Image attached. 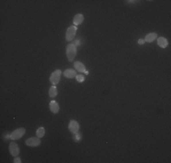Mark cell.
<instances>
[{"label": "cell", "instance_id": "cell-17", "mask_svg": "<svg viewBox=\"0 0 171 163\" xmlns=\"http://www.w3.org/2000/svg\"><path fill=\"white\" fill-rule=\"evenodd\" d=\"M76 79H77V81L78 82H83L85 81V76L82 75H77Z\"/></svg>", "mask_w": 171, "mask_h": 163}, {"label": "cell", "instance_id": "cell-20", "mask_svg": "<svg viewBox=\"0 0 171 163\" xmlns=\"http://www.w3.org/2000/svg\"><path fill=\"white\" fill-rule=\"evenodd\" d=\"M138 44H139V45L145 44V40H144V39H139V40H138Z\"/></svg>", "mask_w": 171, "mask_h": 163}, {"label": "cell", "instance_id": "cell-15", "mask_svg": "<svg viewBox=\"0 0 171 163\" xmlns=\"http://www.w3.org/2000/svg\"><path fill=\"white\" fill-rule=\"evenodd\" d=\"M45 132H46V130L44 127H40L36 130V137L38 138H42L45 136Z\"/></svg>", "mask_w": 171, "mask_h": 163}, {"label": "cell", "instance_id": "cell-10", "mask_svg": "<svg viewBox=\"0 0 171 163\" xmlns=\"http://www.w3.org/2000/svg\"><path fill=\"white\" fill-rule=\"evenodd\" d=\"M158 38V34L157 33H149L147 34L146 36H145V42H147V43H152V42H154L155 40H156Z\"/></svg>", "mask_w": 171, "mask_h": 163}, {"label": "cell", "instance_id": "cell-5", "mask_svg": "<svg viewBox=\"0 0 171 163\" xmlns=\"http://www.w3.org/2000/svg\"><path fill=\"white\" fill-rule=\"evenodd\" d=\"M79 128H80L79 123L77 122L76 120H71L70 122H69L68 129H69V130H70V132H71L72 134H75V133L78 132Z\"/></svg>", "mask_w": 171, "mask_h": 163}, {"label": "cell", "instance_id": "cell-6", "mask_svg": "<svg viewBox=\"0 0 171 163\" xmlns=\"http://www.w3.org/2000/svg\"><path fill=\"white\" fill-rule=\"evenodd\" d=\"M38 137H31L26 140V145H28L29 147H37L41 144V140Z\"/></svg>", "mask_w": 171, "mask_h": 163}, {"label": "cell", "instance_id": "cell-3", "mask_svg": "<svg viewBox=\"0 0 171 163\" xmlns=\"http://www.w3.org/2000/svg\"><path fill=\"white\" fill-rule=\"evenodd\" d=\"M77 26L76 25H71L69 26L67 30V33H66V40L68 42H71L74 38H75V35L77 34Z\"/></svg>", "mask_w": 171, "mask_h": 163}, {"label": "cell", "instance_id": "cell-2", "mask_svg": "<svg viewBox=\"0 0 171 163\" xmlns=\"http://www.w3.org/2000/svg\"><path fill=\"white\" fill-rule=\"evenodd\" d=\"M26 133V129L25 128H18L17 130H13L11 133H10V140H19L20 138H22Z\"/></svg>", "mask_w": 171, "mask_h": 163}, {"label": "cell", "instance_id": "cell-8", "mask_svg": "<svg viewBox=\"0 0 171 163\" xmlns=\"http://www.w3.org/2000/svg\"><path fill=\"white\" fill-rule=\"evenodd\" d=\"M49 109L53 113L57 114L59 112V105H58V103L56 101H51L49 102Z\"/></svg>", "mask_w": 171, "mask_h": 163}, {"label": "cell", "instance_id": "cell-9", "mask_svg": "<svg viewBox=\"0 0 171 163\" xmlns=\"http://www.w3.org/2000/svg\"><path fill=\"white\" fill-rule=\"evenodd\" d=\"M83 21H84V15L82 14H77L74 17L73 24H74V25H79L82 24Z\"/></svg>", "mask_w": 171, "mask_h": 163}, {"label": "cell", "instance_id": "cell-18", "mask_svg": "<svg viewBox=\"0 0 171 163\" xmlns=\"http://www.w3.org/2000/svg\"><path fill=\"white\" fill-rule=\"evenodd\" d=\"M13 162H14V163H21V162H22V161H21V159H20L19 157H15Z\"/></svg>", "mask_w": 171, "mask_h": 163}, {"label": "cell", "instance_id": "cell-7", "mask_svg": "<svg viewBox=\"0 0 171 163\" xmlns=\"http://www.w3.org/2000/svg\"><path fill=\"white\" fill-rule=\"evenodd\" d=\"M9 151L10 154H11L13 157H18V154L20 153V150L18 145L15 142H11L9 145Z\"/></svg>", "mask_w": 171, "mask_h": 163}, {"label": "cell", "instance_id": "cell-14", "mask_svg": "<svg viewBox=\"0 0 171 163\" xmlns=\"http://www.w3.org/2000/svg\"><path fill=\"white\" fill-rule=\"evenodd\" d=\"M48 94H49V96L52 97V98H54L57 95V89L55 85H53L49 88V91H48Z\"/></svg>", "mask_w": 171, "mask_h": 163}, {"label": "cell", "instance_id": "cell-12", "mask_svg": "<svg viewBox=\"0 0 171 163\" xmlns=\"http://www.w3.org/2000/svg\"><path fill=\"white\" fill-rule=\"evenodd\" d=\"M64 76L67 78H69V79H72L77 76V73L73 69H67L64 71Z\"/></svg>", "mask_w": 171, "mask_h": 163}, {"label": "cell", "instance_id": "cell-11", "mask_svg": "<svg viewBox=\"0 0 171 163\" xmlns=\"http://www.w3.org/2000/svg\"><path fill=\"white\" fill-rule=\"evenodd\" d=\"M74 67L76 68V69H77L78 72H80V73H85L86 71H87V70H86L85 65L83 64V63L79 62V61H77V62L74 63Z\"/></svg>", "mask_w": 171, "mask_h": 163}, {"label": "cell", "instance_id": "cell-4", "mask_svg": "<svg viewBox=\"0 0 171 163\" xmlns=\"http://www.w3.org/2000/svg\"><path fill=\"white\" fill-rule=\"evenodd\" d=\"M61 70H56L54 73H52L50 78H49V80H50V82L52 83V85H57L58 82H59L60 81V76H61Z\"/></svg>", "mask_w": 171, "mask_h": 163}, {"label": "cell", "instance_id": "cell-1", "mask_svg": "<svg viewBox=\"0 0 171 163\" xmlns=\"http://www.w3.org/2000/svg\"><path fill=\"white\" fill-rule=\"evenodd\" d=\"M66 52H67V57L68 61L72 62L77 55V46L74 44H69L67 46Z\"/></svg>", "mask_w": 171, "mask_h": 163}, {"label": "cell", "instance_id": "cell-19", "mask_svg": "<svg viewBox=\"0 0 171 163\" xmlns=\"http://www.w3.org/2000/svg\"><path fill=\"white\" fill-rule=\"evenodd\" d=\"M73 44H74L75 45H76V46H78V45H80V41H79V40H76Z\"/></svg>", "mask_w": 171, "mask_h": 163}, {"label": "cell", "instance_id": "cell-16", "mask_svg": "<svg viewBox=\"0 0 171 163\" xmlns=\"http://www.w3.org/2000/svg\"><path fill=\"white\" fill-rule=\"evenodd\" d=\"M81 138H82L81 133L77 132V133L73 134V139L75 140V141H76V142H79V141L81 140Z\"/></svg>", "mask_w": 171, "mask_h": 163}, {"label": "cell", "instance_id": "cell-13", "mask_svg": "<svg viewBox=\"0 0 171 163\" xmlns=\"http://www.w3.org/2000/svg\"><path fill=\"white\" fill-rule=\"evenodd\" d=\"M158 46H160L161 48H166L168 45V42L167 40V38H165V37H158Z\"/></svg>", "mask_w": 171, "mask_h": 163}]
</instances>
